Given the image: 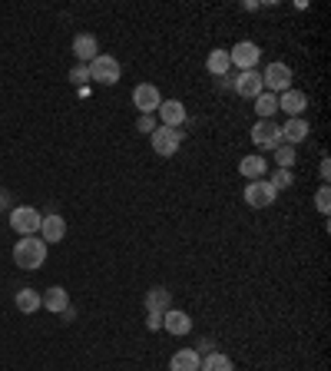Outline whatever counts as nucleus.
I'll return each mask as SVG.
<instances>
[{"label":"nucleus","mask_w":331,"mask_h":371,"mask_svg":"<svg viewBox=\"0 0 331 371\" xmlns=\"http://www.w3.org/2000/svg\"><path fill=\"white\" fill-rule=\"evenodd\" d=\"M238 172H242L248 182H252V179H265V172H268V160H262V156H242Z\"/></svg>","instance_id":"18"},{"label":"nucleus","mask_w":331,"mask_h":371,"mask_svg":"<svg viewBox=\"0 0 331 371\" xmlns=\"http://www.w3.org/2000/svg\"><path fill=\"white\" fill-rule=\"evenodd\" d=\"M156 113H159V123L172 126V130H182V123H186V106L179 100H162Z\"/></svg>","instance_id":"15"},{"label":"nucleus","mask_w":331,"mask_h":371,"mask_svg":"<svg viewBox=\"0 0 331 371\" xmlns=\"http://www.w3.org/2000/svg\"><path fill=\"white\" fill-rule=\"evenodd\" d=\"M236 93L246 96V100H256L258 93H265L262 73H258V70H242V73L236 76Z\"/></svg>","instance_id":"12"},{"label":"nucleus","mask_w":331,"mask_h":371,"mask_svg":"<svg viewBox=\"0 0 331 371\" xmlns=\"http://www.w3.org/2000/svg\"><path fill=\"white\" fill-rule=\"evenodd\" d=\"M159 103H162L159 86H152V83H140L136 90H132V106L140 110V116H152L156 110H159Z\"/></svg>","instance_id":"8"},{"label":"nucleus","mask_w":331,"mask_h":371,"mask_svg":"<svg viewBox=\"0 0 331 371\" xmlns=\"http://www.w3.org/2000/svg\"><path fill=\"white\" fill-rule=\"evenodd\" d=\"M248 136H252V143H256L258 150H275V146L282 143V133H278V123H275V120H258Z\"/></svg>","instance_id":"9"},{"label":"nucleus","mask_w":331,"mask_h":371,"mask_svg":"<svg viewBox=\"0 0 331 371\" xmlns=\"http://www.w3.org/2000/svg\"><path fill=\"white\" fill-rule=\"evenodd\" d=\"M70 80H73V83H86V80H90V67H86V63H76V67L70 70Z\"/></svg>","instance_id":"28"},{"label":"nucleus","mask_w":331,"mask_h":371,"mask_svg":"<svg viewBox=\"0 0 331 371\" xmlns=\"http://www.w3.org/2000/svg\"><path fill=\"white\" fill-rule=\"evenodd\" d=\"M199 365H202V355L196 348H182L169 358V371H199Z\"/></svg>","instance_id":"17"},{"label":"nucleus","mask_w":331,"mask_h":371,"mask_svg":"<svg viewBox=\"0 0 331 371\" xmlns=\"http://www.w3.org/2000/svg\"><path fill=\"white\" fill-rule=\"evenodd\" d=\"M256 113H258V120H272V116L278 113V96L275 93H258L256 96Z\"/></svg>","instance_id":"24"},{"label":"nucleus","mask_w":331,"mask_h":371,"mask_svg":"<svg viewBox=\"0 0 331 371\" xmlns=\"http://www.w3.org/2000/svg\"><path fill=\"white\" fill-rule=\"evenodd\" d=\"M40 298H43V308H47V312L63 315L66 308H70V296H66V288H63V286L47 288V296H40Z\"/></svg>","instance_id":"19"},{"label":"nucleus","mask_w":331,"mask_h":371,"mask_svg":"<svg viewBox=\"0 0 331 371\" xmlns=\"http://www.w3.org/2000/svg\"><path fill=\"white\" fill-rule=\"evenodd\" d=\"M63 236H66V219L63 216H57V212L43 216V222H40V239H43L47 246H53V242H60Z\"/></svg>","instance_id":"16"},{"label":"nucleus","mask_w":331,"mask_h":371,"mask_svg":"<svg viewBox=\"0 0 331 371\" xmlns=\"http://www.w3.org/2000/svg\"><path fill=\"white\" fill-rule=\"evenodd\" d=\"M295 146H285V143H278L275 146V162H278V169H292L295 166Z\"/></svg>","instance_id":"25"},{"label":"nucleus","mask_w":331,"mask_h":371,"mask_svg":"<svg viewBox=\"0 0 331 371\" xmlns=\"http://www.w3.org/2000/svg\"><path fill=\"white\" fill-rule=\"evenodd\" d=\"M268 182L275 186V192H278V189H292V186H295V172L292 169H275Z\"/></svg>","instance_id":"26"},{"label":"nucleus","mask_w":331,"mask_h":371,"mask_svg":"<svg viewBox=\"0 0 331 371\" xmlns=\"http://www.w3.org/2000/svg\"><path fill=\"white\" fill-rule=\"evenodd\" d=\"M4 202H7V192H0V206H4Z\"/></svg>","instance_id":"33"},{"label":"nucleus","mask_w":331,"mask_h":371,"mask_svg":"<svg viewBox=\"0 0 331 371\" xmlns=\"http://www.w3.org/2000/svg\"><path fill=\"white\" fill-rule=\"evenodd\" d=\"M262 86L265 93H285V90H292V67L288 63H282V60H275V63H268V67L262 70Z\"/></svg>","instance_id":"3"},{"label":"nucleus","mask_w":331,"mask_h":371,"mask_svg":"<svg viewBox=\"0 0 331 371\" xmlns=\"http://www.w3.org/2000/svg\"><path fill=\"white\" fill-rule=\"evenodd\" d=\"M206 70L212 76H226L228 70H232V63H228V50H212V53H209V60H206Z\"/></svg>","instance_id":"22"},{"label":"nucleus","mask_w":331,"mask_h":371,"mask_svg":"<svg viewBox=\"0 0 331 371\" xmlns=\"http://www.w3.org/2000/svg\"><path fill=\"white\" fill-rule=\"evenodd\" d=\"M86 67H90V80H96V83H103V86H116L120 76H123L120 60L110 57V53H100V57H96L93 63H86Z\"/></svg>","instance_id":"2"},{"label":"nucleus","mask_w":331,"mask_h":371,"mask_svg":"<svg viewBox=\"0 0 331 371\" xmlns=\"http://www.w3.org/2000/svg\"><path fill=\"white\" fill-rule=\"evenodd\" d=\"M199 371H236V365H232V358L222 352H209L206 358H202V365H199Z\"/></svg>","instance_id":"23"},{"label":"nucleus","mask_w":331,"mask_h":371,"mask_svg":"<svg viewBox=\"0 0 331 371\" xmlns=\"http://www.w3.org/2000/svg\"><path fill=\"white\" fill-rule=\"evenodd\" d=\"M315 209L322 212V216H328L331 212V189L328 186H322V189L315 192Z\"/></svg>","instance_id":"27"},{"label":"nucleus","mask_w":331,"mask_h":371,"mask_svg":"<svg viewBox=\"0 0 331 371\" xmlns=\"http://www.w3.org/2000/svg\"><path fill=\"white\" fill-rule=\"evenodd\" d=\"M146 328H149V332H159L162 328V312H146Z\"/></svg>","instance_id":"29"},{"label":"nucleus","mask_w":331,"mask_h":371,"mask_svg":"<svg viewBox=\"0 0 331 371\" xmlns=\"http://www.w3.org/2000/svg\"><path fill=\"white\" fill-rule=\"evenodd\" d=\"M196 352H199V355H209V352H212V342H202V345L196 348Z\"/></svg>","instance_id":"32"},{"label":"nucleus","mask_w":331,"mask_h":371,"mask_svg":"<svg viewBox=\"0 0 331 371\" xmlns=\"http://www.w3.org/2000/svg\"><path fill=\"white\" fill-rule=\"evenodd\" d=\"M182 130H172V126H156L152 130V150L159 152V156H176L179 152V146H182Z\"/></svg>","instance_id":"6"},{"label":"nucleus","mask_w":331,"mask_h":371,"mask_svg":"<svg viewBox=\"0 0 331 371\" xmlns=\"http://www.w3.org/2000/svg\"><path fill=\"white\" fill-rule=\"evenodd\" d=\"M73 57L80 60V63H93V60L100 57V40H96L93 33H76L73 37Z\"/></svg>","instance_id":"14"},{"label":"nucleus","mask_w":331,"mask_h":371,"mask_svg":"<svg viewBox=\"0 0 331 371\" xmlns=\"http://www.w3.org/2000/svg\"><path fill=\"white\" fill-rule=\"evenodd\" d=\"M14 262H17L23 272H33L47 262V242L37 236H23L17 239V246H14Z\"/></svg>","instance_id":"1"},{"label":"nucleus","mask_w":331,"mask_h":371,"mask_svg":"<svg viewBox=\"0 0 331 371\" xmlns=\"http://www.w3.org/2000/svg\"><path fill=\"white\" fill-rule=\"evenodd\" d=\"M278 110H282L288 120H295V116H302L305 110H308V96H305L302 90H285V93H278Z\"/></svg>","instance_id":"11"},{"label":"nucleus","mask_w":331,"mask_h":371,"mask_svg":"<svg viewBox=\"0 0 331 371\" xmlns=\"http://www.w3.org/2000/svg\"><path fill=\"white\" fill-rule=\"evenodd\" d=\"M162 328L179 338V335H189L192 332V318L182 312V308H166V312H162Z\"/></svg>","instance_id":"13"},{"label":"nucleus","mask_w":331,"mask_h":371,"mask_svg":"<svg viewBox=\"0 0 331 371\" xmlns=\"http://www.w3.org/2000/svg\"><path fill=\"white\" fill-rule=\"evenodd\" d=\"M136 126H140V133H149L152 136V130H156V120H152V116H140V120H136Z\"/></svg>","instance_id":"30"},{"label":"nucleus","mask_w":331,"mask_h":371,"mask_svg":"<svg viewBox=\"0 0 331 371\" xmlns=\"http://www.w3.org/2000/svg\"><path fill=\"white\" fill-rule=\"evenodd\" d=\"M278 133H282V143L285 146H298L302 140H308L312 133V126L305 116H295V120H285V126H278Z\"/></svg>","instance_id":"10"},{"label":"nucleus","mask_w":331,"mask_h":371,"mask_svg":"<svg viewBox=\"0 0 331 371\" xmlns=\"http://www.w3.org/2000/svg\"><path fill=\"white\" fill-rule=\"evenodd\" d=\"M328 176H331V162H328V156L322 160V182L328 186Z\"/></svg>","instance_id":"31"},{"label":"nucleus","mask_w":331,"mask_h":371,"mask_svg":"<svg viewBox=\"0 0 331 371\" xmlns=\"http://www.w3.org/2000/svg\"><path fill=\"white\" fill-rule=\"evenodd\" d=\"M40 222H43V216H40L33 206H17V209H10V229H14L17 236H37Z\"/></svg>","instance_id":"4"},{"label":"nucleus","mask_w":331,"mask_h":371,"mask_svg":"<svg viewBox=\"0 0 331 371\" xmlns=\"http://www.w3.org/2000/svg\"><path fill=\"white\" fill-rule=\"evenodd\" d=\"M258 60H262V47L252 40H238L236 47L228 50V63L238 70H258Z\"/></svg>","instance_id":"5"},{"label":"nucleus","mask_w":331,"mask_h":371,"mask_svg":"<svg viewBox=\"0 0 331 371\" xmlns=\"http://www.w3.org/2000/svg\"><path fill=\"white\" fill-rule=\"evenodd\" d=\"M14 302H17V308L23 315H33V312H40V308H43V298H40L37 288H20Z\"/></svg>","instance_id":"20"},{"label":"nucleus","mask_w":331,"mask_h":371,"mask_svg":"<svg viewBox=\"0 0 331 371\" xmlns=\"http://www.w3.org/2000/svg\"><path fill=\"white\" fill-rule=\"evenodd\" d=\"M242 196H246V206H252V209H268L278 192H275V186L268 179H252Z\"/></svg>","instance_id":"7"},{"label":"nucleus","mask_w":331,"mask_h":371,"mask_svg":"<svg viewBox=\"0 0 331 371\" xmlns=\"http://www.w3.org/2000/svg\"><path fill=\"white\" fill-rule=\"evenodd\" d=\"M169 302H172L169 288L156 286V288H149V292H146V312H166V308H169Z\"/></svg>","instance_id":"21"}]
</instances>
